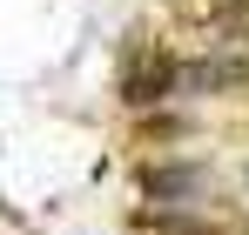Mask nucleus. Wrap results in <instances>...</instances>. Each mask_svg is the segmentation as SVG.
Here are the masks:
<instances>
[{
  "instance_id": "obj_1",
  "label": "nucleus",
  "mask_w": 249,
  "mask_h": 235,
  "mask_svg": "<svg viewBox=\"0 0 249 235\" xmlns=\"http://www.w3.org/2000/svg\"><path fill=\"white\" fill-rule=\"evenodd\" d=\"M162 87H175V61H168V54H155V47H142V54L128 61V74H122V94L142 108V101H155Z\"/></svg>"
}]
</instances>
